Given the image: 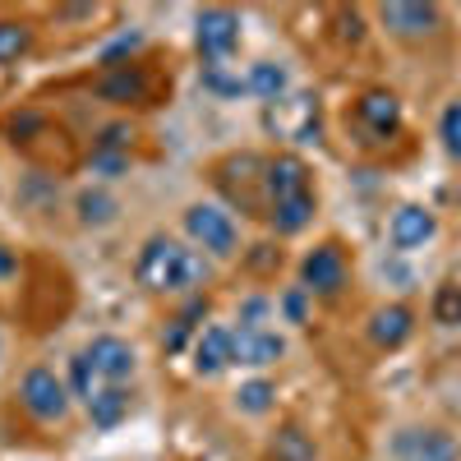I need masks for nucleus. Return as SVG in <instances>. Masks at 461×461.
<instances>
[{"instance_id":"nucleus-5","label":"nucleus","mask_w":461,"mask_h":461,"mask_svg":"<svg viewBox=\"0 0 461 461\" xmlns=\"http://www.w3.org/2000/svg\"><path fill=\"white\" fill-rule=\"evenodd\" d=\"M194 42H199V56H203L208 65L226 60L230 51L240 47V14H236V10H221V5L203 10V14L194 19Z\"/></svg>"},{"instance_id":"nucleus-7","label":"nucleus","mask_w":461,"mask_h":461,"mask_svg":"<svg viewBox=\"0 0 461 461\" xmlns=\"http://www.w3.org/2000/svg\"><path fill=\"white\" fill-rule=\"evenodd\" d=\"M300 282H304V291H310V295H337L346 286V254H341V245L328 240V245L304 254Z\"/></svg>"},{"instance_id":"nucleus-11","label":"nucleus","mask_w":461,"mask_h":461,"mask_svg":"<svg viewBox=\"0 0 461 461\" xmlns=\"http://www.w3.org/2000/svg\"><path fill=\"white\" fill-rule=\"evenodd\" d=\"M84 356L93 360V369H97V378H102V383H125V378L139 369L134 346H130V341H121V337H111V332H106V337H93Z\"/></svg>"},{"instance_id":"nucleus-28","label":"nucleus","mask_w":461,"mask_h":461,"mask_svg":"<svg viewBox=\"0 0 461 461\" xmlns=\"http://www.w3.org/2000/svg\"><path fill=\"white\" fill-rule=\"evenodd\" d=\"M125 139H134V134H130L125 125H111V130H106V134L97 139V152H111V148H125Z\"/></svg>"},{"instance_id":"nucleus-2","label":"nucleus","mask_w":461,"mask_h":461,"mask_svg":"<svg viewBox=\"0 0 461 461\" xmlns=\"http://www.w3.org/2000/svg\"><path fill=\"white\" fill-rule=\"evenodd\" d=\"M185 236L194 240L203 254H212V258H230V254H236V245H240L236 221H230V212H221L217 203L185 208Z\"/></svg>"},{"instance_id":"nucleus-3","label":"nucleus","mask_w":461,"mask_h":461,"mask_svg":"<svg viewBox=\"0 0 461 461\" xmlns=\"http://www.w3.org/2000/svg\"><path fill=\"white\" fill-rule=\"evenodd\" d=\"M19 402L23 411L37 420V425H56V420L69 415V388L47 369V365H32L19 383Z\"/></svg>"},{"instance_id":"nucleus-22","label":"nucleus","mask_w":461,"mask_h":461,"mask_svg":"<svg viewBox=\"0 0 461 461\" xmlns=\"http://www.w3.org/2000/svg\"><path fill=\"white\" fill-rule=\"evenodd\" d=\"M273 402H277V388L267 378H249V383H240V393H236V406L245 415H267Z\"/></svg>"},{"instance_id":"nucleus-18","label":"nucleus","mask_w":461,"mask_h":461,"mask_svg":"<svg viewBox=\"0 0 461 461\" xmlns=\"http://www.w3.org/2000/svg\"><path fill=\"white\" fill-rule=\"evenodd\" d=\"M273 461H319V452H314V438L304 434L300 425H282L277 434H273Z\"/></svg>"},{"instance_id":"nucleus-6","label":"nucleus","mask_w":461,"mask_h":461,"mask_svg":"<svg viewBox=\"0 0 461 461\" xmlns=\"http://www.w3.org/2000/svg\"><path fill=\"white\" fill-rule=\"evenodd\" d=\"M378 23L388 28L393 37H402V42H420V37L438 32L443 10L425 5V0H393V5H378Z\"/></svg>"},{"instance_id":"nucleus-23","label":"nucleus","mask_w":461,"mask_h":461,"mask_svg":"<svg viewBox=\"0 0 461 461\" xmlns=\"http://www.w3.org/2000/svg\"><path fill=\"white\" fill-rule=\"evenodd\" d=\"M429 314H434L438 328H461V286H456V282H443V286L434 291Z\"/></svg>"},{"instance_id":"nucleus-14","label":"nucleus","mask_w":461,"mask_h":461,"mask_svg":"<svg viewBox=\"0 0 461 461\" xmlns=\"http://www.w3.org/2000/svg\"><path fill=\"white\" fill-rule=\"evenodd\" d=\"M230 365V328H203L194 337V374L217 378Z\"/></svg>"},{"instance_id":"nucleus-13","label":"nucleus","mask_w":461,"mask_h":461,"mask_svg":"<svg viewBox=\"0 0 461 461\" xmlns=\"http://www.w3.org/2000/svg\"><path fill=\"white\" fill-rule=\"evenodd\" d=\"M415 332V314L406 310V304H383V310L369 319V337L378 351H397V346Z\"/></svg>"},{"instance_id":"nucleus-25","label":"nucleus","mask_w":461,"mask_h":461,"mask_svg":"<svg viewBox=\"0 0 461 461\" xmlns=\"http://www.w3.org/2000/svg\"><path fill=\"white\" fill-rule=\"evenodd\" d=\"M97 383H102V378H97V369H93L88 356H74V360H69V393H74V397H84V406L93 402Z\"/></svg>"},{"instance_id":"nucleus-1","label":"nucleus","mask_w":461,"mask_h":461,"mask_svg":"<svg viewBox=\"0 0 461 461\" xmlns=\"http://www.w3.org/2000/svg\"><path fill=\"white\" fill-rule=\"evenodd\" d=\"M203 273H208L203 258L194 249H185L180 240H171V236H152L139 254V282L148 291H167V295L189 291V286L203 282Z\"/></svg>"},{"instance_id":"nucleus-20","label":"nucleus","mask_w":461,"mask_h":461,"mask_svg":"<svg viewBox=\"0 0 461 461\" xmlns=\"http://www.w3.org/2000/svg\"><path fill=\"white\" fill-rule=\"evenodd\" d=\"M74 208H79V221H84V226H111L115 212H121V203H115L106 189H84Z\"/></svg>"},{"instance_id":"nucleus-27","label":"nucleus","mask_w":461,"mask_h":461,"mask_svg":"<svg viewBox=\"0 0 461 461\" xmlns=\"http://www.w3.org/2000/svg\"><path fill=\"white\" fill-rule=\"evenodd\" d=\"M337 19H341V37H346V42H360V37H365V19L356 10H341Z\"/></svg>"},{"instance_id":"nucleus-17","label":"nucleus","mask_w":461,"mask_h":461,"mask_svg":"<svg viewBox=\"0 0 461 461\" xmlns=\"http://www.w3.org/2000/svg\"><path fill=\"white\" fill-rule=\"evenodd\" d=\"M286 84H291L286 69H282V65H267V60L249 65V74H245V93L258 97V102H282Z\"/></svg>"},{"instance_id":"nucleus-12","label":"nucleus","mask_w":461,"mask_h":461,"mask_svg":"<svg viewBox=\"0 0 461 461\" xmlns=\"http://www.w3.org/2000/svg\"><path fill=\"white\" fill-rule=\"evenodd\" d=\"M263 189H267V203L277 199H295V194H310V167H304L300 158H291V152H282V158L263 162Z\"/></svg>"},{"instance_id":"nucleus-24","label":"nucleus","mask_w":461,"mask_h":461,"mask_svg":"<svg viewBox=\"0 0 461 461\" xmlns=\"http://www.w3.org/2000/svg\"><path fill=\"white\" fill-rule=\"evenodd\" d=\"M438 139H443V148H447V158L461 162V97L443 106V115H438Z\"/></svg>"},{"instance_id":"nucleus-21","label":"nucleus","mask_w":461,"mask_h":461,"mask_svg":"<svg viewBox=\"0 0 461 461\" xmlns=\"http://www.w3.org/2000/svg\"><path fill=\"white\" fill-rule=\"evenodd\" d=\"M32 47V28L23 19H0V65H14Z\"/></svg>"},{"instance_id":"nucleus-26","label":"nucleus","mask_w":461,"mask_h":461,"mask_svg":"<svg viewBox=\"0 0 461 461\" xmlns=\"http://www.w3.org/2000/svg\"><path fill=\"white\" fill-rule=\"evenodd\" d=\"M304 300H310V291H304V286H295V291L282 295V314H286L291 323H304Z\"/></svg>"},{"instance_id":"nucleus-15","label":"nucleus","mask_w":461,"mask_h":461,"mask_svg":"<svg viewBox=\"0 0 461 461\" xmlns=\"http://www.w3.org/2000/svg\"><path fill=\"white\" fill-rule=\"evenodd\" d=\"M314 212H319L314 189H310V194H295V199H277V203H267V221H273L277 236H300V230L314 221Z\"/></svg>"},{"instance_id":"nucleus-16","label":"nucleus","mask_w":461,"mask_h":461,"mask_svg":"<svg viewBox=\"0 0 461 461\" xmlns=\"http://www.w3.org/2000/svg\"><path fill=\"white\" fill-rule=\"evenodd\" d=\"M125 415H130V393L121 388V383H106V388L93 393V402H88V420H93L97 429H115Z\"/></svg>"},{"instance_id":"nucleus-19","label":"nucleus","mask_w":461,"mask_h":461,"mask_svg":"<svg viewBox=\"0 0 461 461\" xmlns=\"http://www.w3.org/2000/svg\"><path fill=\"white\" fill-rule=\"evenodd\" d=\"M402 456H406V461H452V443H447L438 429L406 434V438H402Z\"/></svg>"},{"instance_id":"nucleus-29","label":"nucleus","mask_w":461,"mask_h":461,"mask_svg":"<svg viewBox=\"0 0 461 461\" xmlns=\"http://www.w3.org/2000/svg\"><path fill=\"white\" fill-rule=\"evenodd\" d=\"M14 267H19V263H14V254H10L5 245H0V277H10V273H14Z\"/></svg>"},{"instance_id":"nucleus-9","label":"nucleus","mask_w":461,"mask_h":461,"mask_svg":"<svg viewBox=\"0 0 461 461\" xmlns=\"http://www.w3.org/2000/svg\"><path fill=\"white\" fill-rule=\"evenodd\" d=\"M93 88H97V97L111 102V106H143V102H152V79H148L139 65L102 69Z\"/></svg>"},{"instance_id":"nucleus-10","label":"nucleus","mask_w":461,"mask_h":461,"mask_svg":"<svg viewBox=\"0 0 461 461\" xmlns=\"http://www.w3.org/2000/svg\"><path fill=\"white\" fill-rule=\"evenodd\" d=\"M434 230H438V217H434L425 203H402V208L393 212V221H388V240H393V249L411 254V249H420V245H429Z\"/></svg>"},{"instance_id":"nucleus-4","label":"nucleus","mask_w":461,"mask_h":461,"mask_svg":"<svg viewBox=\"0 0 461 461\" xmlns=\"http://www.w3.org/2000/svg\"><path fill=\"white\" fill-rule=\"evenodd\" d=\"M356 130L365 134V143H388L402 130V102L388 88H369L356 97Z\"/></svg>"},{"instance_id":"nucleus-8","label":"nucleus","mask_w":461,"mask_h":461,"mask_svg":"<svg viewBox=\"0 0 461 461\" xmlns=\"http://www.w3.org/2000/svg\"><path fill=\"white\" fill-rule=\"evenodd\" d=\"M282 356H286V341L273 328H236L230 332V365L263 369V365H277Z\"/></svg>"}]
</instances>
